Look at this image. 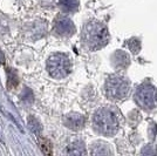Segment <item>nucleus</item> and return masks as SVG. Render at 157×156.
Masks as SVG:
<instances>
[{"label": "nucleus", "mask_w": 157, "mask_h": 156, "mask_svg": "<svg viewBox=\"0 0 157 156\" xmlns=\"http://www.w3.org/2000/svg\"><path fill=\"white\" fill-rule=\"evenodd\" d=\"M109 41V34L105 24L98 20H90L83 26L82 42L90 51L103 48Z\"/></svg>", "instance_id": "f257e3e1"}, {"label": "nucleus", "mask_w": 157, "mask_h": 156, "mask_svg": "<svg viewBox=\"0 0 157 156\" xmlns=\"http://www.w3.org/2000/svg\"><path fill=\"white\" fill-rule=\"evenodd\" d=\"M94 130L105 136L116 134L120 127V120L116 111L111 107H102L94 113L93 116Z\"/></svg>", "instance_id": "f03ea898"}, {"label": "nucleus", "mask_w": 157, "mask_h": 156, "mask_svg": "<svg viewBox=\"0 0 157 156\" xmlns=\"http://www.w3.org/2000/svg\"><path fill=\"white\" fill-rule=\"evenodd\" d=\"M129 91H130V85L128 80L121 75H110L105 81V95L110 100L121 101L129 94Z\"/></svg>", "instance_id": "7ed1b4c3"}, {"label": "nucleus", "mask_w": 157, "mask_h": 156, "mask_svg": "<svg viewBox=\"0 0 157 156\" xmlns=\"http://www.w3.org/2000/svg\"><path fill=\"white\" fill-rule=\"evenodd\" d=\"M47 71L49 75L54 79L66 78L72 71L71 60L66 54L62 53L53 54L47 60Z\"/></svg>", "instance_id": "20e7f679"}, {"label": "nucleus", "mask_w": 157, "mask_h": 156, "mask_svg": "<svg viewBox=\"0 0 157 156\" xmlns=\"http://www.w3.org/2000/svg\"><path fill=\"white\" fill-rule=\"evenodd\" d=\"M134 99L141 108L152 111L157 107V89L149 82H143L136 88Z\"/></svg>", "instance_id": "39448f33"}, {"label": "nucleus", "mask_w": 157, "mask_h": 156, "mask_svg": "<svg viewBox=\"0 0 157 156\" xmlns=\"http://www.w3.org/2000/svg\"><path fill=\"white\" fill-rule=\"evenodd\" d=\"M55 33L60 37H72L75 32V26L73 21L67 17H59L54 26Z\"/></svg>", "instance_id": "423d86ee"}, {"label": "nucleus", "mask_w": 157, "mask_h": 156, "mask_svg": "<svg viewBox=\"0 0 157 156\" xmlns=\"http://www.w3.org/2000/svg\"><path fill=\"white\" fill-rule=\"evenodd\" d=\"M63 121H65L66 126L73 130L81 129L85 126V116L81 114H78V113H71V114L66 115Z\"/></svg>", "instance_id": "0eeeda50"}, {"label": "nucleus", "mask_w": 157, "mask_h": 156, "mask_svg": "<svg viewBox=\"0 0 157 156\" xmlns=\"http://www.w3.org/2000/svg\"><path fill=\"white\" fill-rule=\"evenodd\" d=\"M67 154H71V155H83V154H86L85 143L82 141H75V142L71 143L67 148Z\"/></svg>", "instance_id": "6e6552de"}, {"label": "nucleus", "mask_w": 157, "mask_h": 156, "mask_svg": "<svg viewBox=\"0 0 157 156\" xmlns=\"http://www.w3.org/2000/svg\"><path fill=\"white\" fill-rule=\"evenodd\" d=\"M60 7L65 12H75L78 8V0H59Z\"/></svg>", "instance_id": "1a4fd4ad"}, {"label": "nucleus", "mask_w": 157, "mask_h": 156, "mask_svg": "<svg viewBox=\"0 0 157 156\" xmlns=\"http://www.w3.org/2000/svg\"><path fill=\"white\" fill-rule=\"evenodd\" d=\"M7 79H8V82H7V88L8 89H14L19 84V78L17 75V72L12 68L7 69Z\"/></svg>", "instance_id": "9d476101"}, {"label": "nucleus", "mask_w": 157, "mask_h": 156, "mask_svg": "<svg viewBox=\"0 0 157 156\" xmlns=\"http://www.w3.org/2000/svg\"><path fill=\"white\" fill-rule=\"evenodd\" d=\"M27 123H28L29 129L32 130L35 135H40V133H41L42 128H41V124H40V122L38 121V119H35L34 116H29L28 117Z\"/></svg>", "instance_id": "9b49d317"}, {"label": "nucleus", "mask_w": 157, "mask_h": 156, "mask_svg": "<svg viewBox=\"0 0 157 156\" xmlns=\"http://www.w3.org/2000/svg\"><path fill=\"white\" fill-rule=\"evenodd\" d=\"M39 143H40V148L42 150L44 154H52V146L48 140H44L39 137Z\"/></svg>", "instance_id": "f8f14e48"}, {"label": "nucleus", "mask_w": 157, "mask_h": 156, "mask_svg": "<svg viewBox=\"0 0 157 156\" xmlns=\"http://www.w3.org/2000/svg\"><path fill=\"white\" fill-rule=\"evenodd\" d=\"M21 100L22 102L25 103H32L33 100H34V96H33V93L29 88H25L22 94H21Z\"/></svg>", "instance_id": "ddd939ff"}, {"label": "nucleus", "mask_w": 157, "mask_h": 156, "mask_svg": "<svg viewBox=\"0 0 157 156\" xmlns=\"http://www.w3.org/2000/svg\"><path fill=\"white\" fill-rule=\"evenodd\" d=\"M5 64V58H4V54L0 51V65H4Z\"/></svg>", "instance_id": "4468645a"}]
</instances>
